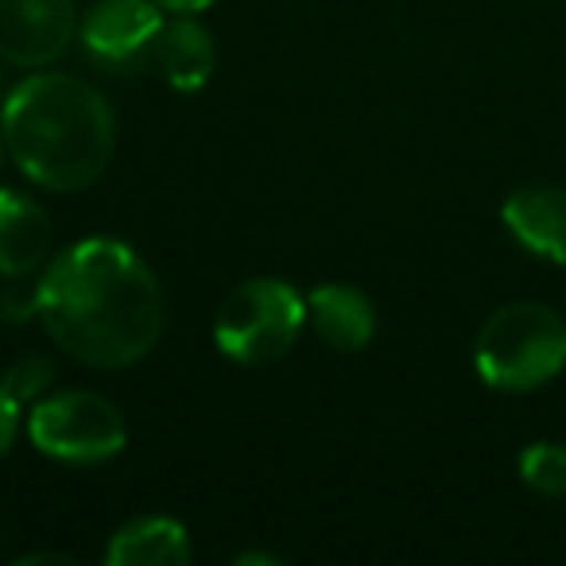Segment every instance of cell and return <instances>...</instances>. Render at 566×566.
Returning a JSON list of instances; mask_svg holds the SVG:
<instances>
[{"instance_id":"obj_10","label":"cell","mask_w":566,"mask_h":566,"mask_svg":"<svg viewBox=\"0 0 566 566\" xmlns=\"http://www.w3.org/2000/svg\"><path fill=\"white\" fill-rule=\"evenodd\" d=\"M307 318L326 346L357 354L377 334V307L354 283H318L307 295Z\"/></svg>"},{"instance_id":"obj_1","label":"cell","mask_w":566,"mask_h":566,"mask_svg":"<svg viewBox=\"0 0 566 566\" xmlns=\"http://www.w3.org/2000/svg\"><path fill=\"white\" fill-rule=\"evenodd\" d=\"M40 323L74 361L128 369L159 342L167 303L140 252L113 237H86L43 268Z\"/></svg>"},{"instance_id":"obj_7","label":"cell","mask_w":566,"mask_h":566,"mask_svg":"<svg viewBox=\"0 0 566 566\" xmlns=\"http://www.w3.org/2000/svg\"><path fill=\"white\" fill-rule=\"evenodd\" d=\"M78 40L74 0H0V59L43 71Z\"/></svg>"},{"instance_id":"obj_3","label":"cell","mask_w":566,"mask_h":566,"mask_svg":"<svg viewBox=\"0 0 566 566\" xmlns=\"http://www.w3.org/2000/svg\"><path fill=\"white\" fill-rule=\"evenodd\" d=\"M478 377L496 392H532L566 365V323L543 303H509L478 334Z\"/></svg>"},{"instance_id":"obj_15","label":"cell","mask_w":566,"mask_h":566,"mask_svg":"<svg viewBox=\"0 0 566 566\" xmlns=\"http://www.w3.org/2000/svg\"><path fill=\"white\" fill-rule=\"evenodd\" d=\"M32 318H40V280L28 283V275H20L9 287H0V323L24 326Z\"/></svg>"},{"instance_id":"obj_12","label":"cell","mask_w":566,"mask_h":566,"mask_svg":"<svg viewBox=\"0 0 566 566\" xmlns=\"http://www.w3.org/2000/svg\"><path fill=\"white\" fill-rule=\"evenodd\" d=\"M195 558L190 532L171 516H136L109 535V566H182Z\"/></svg>"},{"instance_id":"obj_2","label":"cell","mask_w":566,"mask_h":566,"mask_svg":"<svg viewBox=\"0 0 566 566\" xmlns=\"http://www.w3.org/2000/svg\"><path fill=\"white\" fill-rule=\"evenodd\" d=\"M0 140L35 187L71 195L97 182L109 167L117 120L105 94L86 78L40 71L4 97Z\"/></svg>"},{"instance_id":"obj_4","label":"cell","mask_w":566,"mask_h":566,"mask_svg":"<svg viewBox=\"0 0 566 566\" xmlns=\"http://www.w3.org/2000/svg\"><path fill=\"white\" fill-rule=\"evenodd\" d=\"M307 326V300L295 283L256 275L237 283L218 303L213 315V342L237 365H272L300 342Z\"/></svg>"},{"instance_id":"obj_14","label":"cell","mask_w":566,"mask_h":566,"mask_svg":"<svg viewBox=\"0 0 566 566\" xmlns=\"http://www.w3.org/2000/svg\"><path fill=\"white\" fill-rule=\"evenodd\" d=\"M0 380H4V388H9L20 403H35L51 388V380H55V365L43 354H24L4 369Z\"/></svg>"},{"instance_id":"obj_13","label":"cell","mask_w":566,"mask_h":566,"mask_svg":"<svg viewBox=\"0 0 566 566\" xmlns=\"http://www.w3.org/2000/svg\"><path fill=\"white\" fill-rule=\"evenodd\" d=\"M520 478L539 496H566V447H558V442H532L520 454Z\"/></svg>"},{"instance_id":"obj_5","label":"cell","mask_w":566,"mask_h":566,"mask_svg":"<svg viewBox=\"0 0 566 566\" xmlns=\"http://www.w3.org/2000/svg\"><path fill=\"white\" fill-rule=\"evenodd\" d=\"M28 439L40 454L71 465H97L128 447V423L113 400L86 388L35 400L28 416Z\"/></svg>"},{"instance_id":"obj_6","label":"cell","mask_w":566,"mask_h":566,"mask_svg":"<svg viewBox=\"0 0 566 566\" xmlns=\"http://www.w3.org/2000/svg\"><path fill=\"white\" fill-rule=\"evenodd\" d=\"M159 28L164 9L156 0H97L78 20V43L97 71L128 74L151 63Z\"/></svg>"},{"instance_id":"obj_16","label":"cell","mask_w":566,"mask_h":566,"mask_svg":"<svg viewBox=\"0 0 566 566\" xmlns=\"http://www.w3.org/2000/svg\"><path fill=\"white\" fill-rule=\"evenodd\" d=\"M20 408H24V403H20L17 396L4 388V380H0V458L9 454L20 434Z\"/></svg>"},{"instance_id":"obj_11","label":"cell","mask_w":566,"mask_h":566,"mask_svg":"<svg viewBox=\"0 0 566 566\" xmlns=\"http://www.w3.org/2000/svg\"><path fill=\"white\" fill-rule=\"evenodd\" d=\"M151 66H156L159 78L171 90L195 94V90H202L213 78V66H218L213 35L195 17L164 20V28L156 35V48H151Z\"/></svg>"},{"instance_id":"obj_19","label":"cell","mask_w":566,"mask_h":566,"mask_svg":"<svg viewBox=\"0 0 566 566\" xmlns=\"http://www.w3.org/2000/svg\"><path fill=\"white\" fill-rule=\"evenodd\" d=\"M35 563H71L66 555H55V551H35V555L17 558V566H35Z\"/></svg>"},{"instance_id":"obj_9","label":"cell","mask_w":566,"mask_h":566,"mask_svg":"<svg viewBox=\"0 0 566 566\" xmlns=\"http://www.w3.org/2000/svg\"><path fill=\"white\" fill-rule=\"evenodd\" d=\"M504 229L543 260L566 264V190L563 187H520L501 210Z\"/></svg>"},{"instance_id":"obj_20","label":"cell","mask_w":566,"mask_h":566,"mask_svg":"<svg viewBox=\"0 0 566 566\" xmlns=\"http://www.w3.org/2000/svg\"><path fill=\"white\" fill-rule=\"evenodd\" d=\"M0 167H4V140H0Z\"/></svg>"},{"instance_id":"obj_18","label":"cell","mask_w":566,"mask_h":566,"mask_svg":"<svg viewBox=\"0 0 566 566\" xmlns=\"http://www.w3.org/2000/svg\"><path fill=\"white\" fill-rule=\"evenodd\" d=\"M233 563H241V566H249V563L280 566V555H260V551H241V555H233Z\"/></svg>"},{"instance_id":"obj_8","label":"cell","mask_w":566,"mask_h":566,"mask_svg":"<svg viewBox=\"0 0 566 566\" xmlns=\"http://www.w3.org/2000/svg\"><path fill=\"white\" fill-rule=\"evenodd\" d=\"M51 256V221L35 198L24 190H0V275L20 280L48 264Z\"/></svg>"},{"instance_id":"obj_17","label":"cell","mask_w":566,"mask_h":566,"mask_svg":"<svg viewBox=\"0 0 566 566\" xmlns=\"http://www.w3.org/2000/svg\"><path fill=\"white\" fill-rule=\"evenodd\" d=\"M159 9L171 12V17H195V12H206L213 0H156Z\"/></svg>"}]
</instances>
